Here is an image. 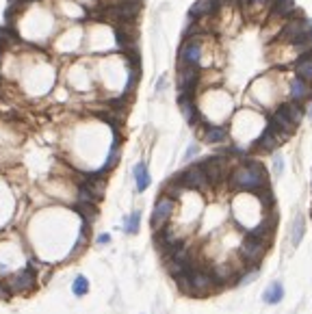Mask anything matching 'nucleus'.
Wrapping results in <instances>:
<instances>
[{
	"mask_svg": "<svg viewBox=\"0 0 312 314\" xmlns=\"http://www.w3.org/2000/svg\"><path fill=\"white\" fill-rule=\"evenodd\" d=\"M228 187L238 193H256L260 189L271 187V184H269V173L264 169V165L247 156V159L241 161V165H234L230 169Z\"/></svg>",
	"mask_w": 312,
	"mask_h": 314,
	"instance_id": "obj_1",
	"label": "nucleus"
},
{
	"mask_svg": "<svg viewBox=\"0 0 312 314\" xmlns=\"http://www.w3.org/2000/svg\"><path fill=\"white\" fill-rule=\"evenodd\" d=\"M208 35H197L182 39L178 48V65H195L204 70V50H206Z\"/></svg>",
	"mask_w": 312,
	"mask_h": 314,
	"instance_id": "obj_2",
	"label": "nucleus"
},
{
	"mask_svg": "<svg viewBox=\"0 0 312 314\" xmlns=\"http://www.w3.org/2000/svg\"><path fill=\"white\" fill-rule=\"evenodd\" d=\"M269 245L271 243L262 241V238H256L252 234H245L241 247H238V256H241L243 264H247V269H250V266H258L262 262V258L267 256Z\"/></svg>",
	"mask_w": 312,
	"mask_h": 314,
	"instance_id": "obj_3",
	"label": "nucleus"
},
{
	"mask_svg": "<svg viewBox=\"0 0 312 314\" xmlns=\"http://www.w3.org/2000/svg\"><path fill=\"white\" fill-rule=\"evenodd\" d=\"M182 187L189 189V191H204L210 187V182H208V175L204 171V167H202V163H193V165H189L187 169H182L180 173L173 175Z\"/></svg>",
	"mask_w": 312,
	"mask_h": 314,
	"instance_id": "obj_4",
	"label": "nucleus"
},
{
	"mask_svg": "<svg viewBox=\"0 0 312 314\" xmlns=\"http://www.w3.org/2000/svg\"><path fill=\"white\" fill-rule=\"evenodd\" d=\"M199 163H202V167H204V171L208 175L210 187H217L219 182L228 180L230 169H232L230 165H228V156L226 154H213V156H208V159L199 161Z\"/></svg>",
	"mask_w": 312,
	"mask_h": 314,
	"instance_id": "obj_5",
	"label": "nucleus"
},
{
	"mask_svg": "<svg viewBox=\"0 0 312 314\" xmlns=\"http://www.w3.org/2000/svg\"><path fill=\"white\" fill-rule=\"evenodd\" d=\"M173 208H176V199L169 197V195H165V193H163L159 199H156V204L152 208V217H150V226H152L154 232H159V230L167 228L169 219L173 215Z\"/></svg>",
	"mask_w": 312,
	"mask_h": 314,
	"instance_id": "obj_6",
	"label": "nucleus"
},
{
	"mask_svg": "<svg viewBox=\"0 0 312 314\" xmlns=\"http://www.w3.org/2000/svg\"><path fill=\"white\" fill-rule=\"evenodd\" d=\"M284 141H288L286 137L280 134L278 130H273V128L267 124V128H264V130L258 134V139L254 141L252 150L260 152V154H273V152H278V147H280Z\"/></svg>",
	"mask_w": 312,
	"mask_h": 314,
	"instance_id": "obj_7",
	"label": "nucleus"
},
{
	"mask_svg": "<svg viewBox=\"0 0 312 314\" xmlns=\"http://www.w3.org/2000/svg\"><path fill=\"white\" fill-rule=\"evenodd\" d=\"M178 106H180L182 117L187 119V124L191 128H199L206 122V119L202 117L197 104H195V94H178Z\"/></svg>",
	"mask_w": 312,
	"mask_h": 314,
	"instance_id": "obj_8",
	"label": "nucleus"
},
{
	"mask_svg": "<svg viewBox=\"0 0 312 314\" xmlns=\"http://www.w3.org/2000/svg\"><path fill=\"white\" fill-rule=\"evenodd\" d=\"M35 284H37V275H35V269L33 266H26V269L17 271L15 275L7 280V288L11 293H29L35 288Z\"/></svg>",
	"mask_w": 312,
	"mask_h": 314,
	"instance_id": "obj_9",
	"label": "nucleus"
},
{
	"mask_svg": "<svg viewBox=\"0 0 312 314\" xmlns=\"http://www.w3.org/2000/svg\"><path fill=\"white\" fill-rule=\"evenodd\" d=\"M199 137L208 145H224V143L230 141V132H228L226 126H221V124H210V122H204V124L199 126Z\"/></svg>",
	"mask_w": 312,
	"mask_h": 314,
	"instance_id": "obj_10",
	"label": "nucleus"
},
{
	"mask_svg": "<svg viewBox=\"0 0 312 314\" xmlns=\"http://www.w3.org/2000/svg\"><path fill=\"white\" fill-rule=\"evenodd\" d=\"M288 100L299 102V104L310 102L312 100V82L299 78V76H293L288 80Z\"/></svg>",
	"mask_w": 312,
	"mask_h": 314,
	"instance_id": "obj_11",
	"label": "nucleus"
},
{
	"mask_svg": "<svg viewBox=\"0 0 312 314\" xmlns=\"http://www.w3.org/2000/svg\"><path fill=\"white\" fill-rule=\"evenodd\" d=\"M221 7H219L215 0H195L189 9V15L191 20H208V17H217Z\"/></svg>",
	"mask_w": 312,
	"mask_h": 314,
	"instance_id": "obj_12",
	"label": "nucleus"
},
{
	"mask_svg": "<svg viewBox=\"0 0 312 314\" xmlns=\"http://www.w3.org/2000/svg\"><path fill=\"white\" fill-rule=\"evenodd\" d=\"M269 126L273 128V130H278L280 134H284L286 139H291V137L295 134V130H297V126L293 124L291 119H288L286 115H284L282 110H278V108H275V110H273V115L269 117Z\"/></svg>",
	"mask_w": 312,
	"mask_h": 314,
	"instance_id": "obj_13",
	"label": "nucleus"
},
{
	"mask_svg": "<svg viewBox=\"0 0 312 314\" xmlns=\"http://www.w3.org/2000/svg\"><path fill=\"white\" fill-rule=\"evenodd\" d=\"M273 230H275V215H267L260 223H256L252 230H247V234H252L256 238H262V241H267L271 243V238H273Z\"/></svg>",
	"mask_w": 312,
	"mask_h": 314,
	"instance_id": "obj_14",
	"label": "nucleus"
},
{
	"mask_svg": "<svg viewBox=\"0 0 312 314\" xmlns=\"http://www.w3.org/2000/svg\"><path fill=\"white\" fill-rule=\"evenodd\" d=\"M278 110H282L284 115H286L293 124H295L299 128V124L304 122V117H306V108L304 104H299V102H293V100H286V102H282L278 106Z\"/></svg>",
	"mask_w": 312,
	"mask_h": 314,
	"instance_id": "obj_15",
	"label": "nucleus"
},
{
	"mask_svg": "<svg viewBox=\"0 0 312 314\" xmlns=\"http://www.w3.org/2000/svg\"><path fill=\"white\" fill-rule=\"evenodd\" d=\"M293 72H295V76L312 82V52L301 54V57L293 63Z\"/></svg>",
	"mask_w": 312,
	"mask_h": 314,
	"instance_id": "obj_16",
	"label": "nucleus"
},
{
	"mask_svg": "<svg viewBox=\"0 0 312 314\" xmlns=\"http://www.w3.org/2000/svg\"><path fill=\"white\" fill-rule=\"evenodd\" d=\"M132 175H135V187H137V191H139V193H143L145 189H148V187H150V182H152V178H150V171H148V165H145L143 161L135 165V169H132Z\"/></svg>",
	"mask_w": 312,
	"mask_h": 314,
	"instance_id": "obj_17",
	"label": "nucleus"
},
{
	"mask_svg": "<svg viewBox=\"0 0 312 314\" xmlns=\"http://www.w3.org/2000/svg\"><path fill=\"white\" fill-rule=\"evenodd\" d=\"M282 299H284V286L280 282H271L262 293V301L267 303V306H275V303H280Z\"/></svg>",
	"mask_w": 312,
	"mask_h": 314,
	"instance_id": "obj_18",
	"label": "nucleus"
},
{
	"mask_svg": "<svg viewBox=\"0 0 312 314\" xmlns=\"http://www.w3.org/2000/svg\"><path fill=\"white\" fill-rule=\"evenodd\" d=\"M304 234H306V219H304V215H297L295 221H293V226H291V234H288L291 247H299Z\"/></svg>",
	"mask_w": 312,
	"mask_h": 314,
	"instance_id": "obj_19",
	"label": "nucleus"
},
{
	"mask_svg": "<svg viewBox=\"0 0 312 314\" xmlns=\"http://www.w3.org/2000/svg\"><path fill=\"white\" fill-rule=\"evenodd\" d=\"M139 226H141V210H135L124 221V232L126 234H137L139 232Z\"/></svg>",
	"mask_w": 312,
	"mask_h": 314,
	"instance_id": "obj_20",
	"label": "nucleus"
},
{
	"mask_svg": "<svg viewBox=\"0 0 312 314\" xmlns=\"http://www.w3.org/2000/svg\"><path fill=\"white\" fill-rule=\"evenodd\" d=\"M117 161H119V137H115V141L111 145V152H108V156H106V163L102 165V171L108 173L117 165Z\"/></svg>",
	"mask_w": 312,
	"mask_h": 314,
	"instance_id": "obj_21",
	"label": "nucleus"
},
{
	"mask_svg": "<svg viewBox=\"0 0 312 314\" xmlns=\"http://www.w3.org/2000/svg\"><path fill=\"white\" fill-rule=\"evenodd\" d=\"M74 208H76V212H80L82 221H87V223H94V219L98 215V206L96 204H80V201H78Z\"/></svg>",
	"mask_w": 312,
	"mask_h": 314,
	"instance_id": "obj_22",
	"label": "nucleus"
},
{
	"mask_svg": "<svg viewBox=\"0 0 312 314\" xmlns=\"http://www.w3.org/2000/svg\"><path fill=\"white\" fill-rule=\"evenodd\" d=\"M72 293H74L76 297H85V295L89 293V280L85 278V275H76L74 284H72Z\"/></svg>",
	"mask_w": 312,
	"mask_h": 314,
	"instance_id": "obj_23",
	"label": "nucleus"
},
{
	"mask_svg": "<svg viewBox=\"0 0 312 314\" xmlns=\"http://www.w3.org/2000/svg\"><path fill=\"white\" fill-rule=\"evenodd\" d=\"M260 278V269L258 266H250V269H245V275L243 278H238V286H247Z\"/></svg>",
	"mask_w": 312,
	"mask_h": 314,
	"instance_id": "obj_24",
	"label": "nucleus"
},
{
	"mask_svg": "<svg viewBox=\"0 0 312 314\" xmlns=\"http://www.w3.org/2000/svg\"><path fill=\"white\" fill-rule=\"evenodd\" d=\"M273 161H271V169H273V175L275 178H280L282 171H284V159H282V154L280 152H273Z\"/></svg>",
	"mask_w": 312,
	"mask_h": 314,
	"instance_id": "obj_25",
	"label": "nucleus"
},
{
	"mask_svg": "<svg viewBox=\"0 0 312 314\" xmlns=\"http://www.w3.org/2000/svg\"><path fill=\"white\" fill-rule=\"evenodd\" d=\"M197 152H199V145H195V143H193V145H189V150L185 152V163H191V159H193V156H195Z\"/></svg>",
	"mask_w": 312,
	"mask_h": 314,
	"instance_id": "obj_26",
	"label": "nucleus"
},
{
	"mask_svg": "<svg viewBox=\"0 0 312 314\" xmlns=\"http://www.w3.org/2000/svg\"><path fill=\"white\" fill-rule=\"evenodd\" d=\"M9 297H11V290H9L5 284H0V299H3V301H7Z\"/></svg>",
	"mask_w": 312,
	"mask_h": 314,
	"instance_id": "obj_27",
	"label": "nucleus"
},
{
	"mask_svg": "<svg viewBox=\"0 0 312 314\" xmlns=\"http://www.w3.org/2000/svg\"><path fill=\"white\" fill-rule=\"evenodd\" d=\"M108 243H111V236L108 234H100L98 236V245H108Z\"/></svg>",
	"mask_w": 312,
	"mask_h": 314,
	"instance_id": "obj_28",
	"label": "nucleus"
},
{
	"mask_svg": "<svg viewBox=\"0 0 312 314\" xmlns=\"http://www.w3.org/2000/svg\"><path fill=\"white\" fill-rule=\"evenodd\" d=\"M165 87H167V76H161V80H159V85H156V91H163Z\"/></svg>",
	"mask_w": 312,
	"mask_h": 314,
	"instance_id": "obj_29",
	"label": "nucleus"
},
{
	"mask_svg": "<svg viewBox=\"0 0 312 314\" xmlns=\"http://www.w3.org/2000/svg\"><path fill=\"white\" fill-rule=\"evenodd\" d=\"M308 117L312 119V100H310V102H308Z\"/></svg>",
	"mask_w": 312,
	"mask_h": 314,
	"instance_id": "obj_30",
	"label": "nucleus"
},
{
	"mask_svg": "<svg viewBox=\"0 0 312 314\" xmlns=\"http://www.w3.org/2000/svg\"><path fill=\"white\" fill-rule=\"evenodd\" d=\"M122 3H143V0H122Z\"/></svg>",
	"mask_w": 312,
	"mask_h": 314,
	"instance_id": "obj_31",
	"label": "nucleus"
},
{
	"mask_svg": "<svg viewBox=\"0 0 312 314\" xmlns=\"http://www.w3.org/2000/svg\"><path fill=\"white\" fill-rule=\"evenodd\" d=\"M0 61H3V48H0Z\"/></svg>",
	"mask_w": 312,
	"mask_h": 314,
	"instance_id": "obj_32",
	"label": "nucleus"
},
{
	"mask_svg": "<svg viewBox=\"0 0 312 314\" xmlns=\"http://www.w3.org/2000/svg\"><path fill=\"white\" fill-rule=\"evenodd\" d=\"M0 85H3V74H0Z\"/></svg>",
	"mask_w": 312,
	"mask_h": 314,
	"instance_id": "obj_33",
	"label": "nucleus"
},
{
	"mask_svg": "<svg viewBox=\"0 0 312 314\" xmlns=\"http://www.w3.org/2000/svg\"><path fill=\"white\" fill-rule=\"evenodd\" d=\"M310 189H312V178H310Z\"/></svg>",
	"mask_w": 312,
	"mask_h": 314,
	"instance_id": "obj_34",
	"label": "nucleus"
}]
</instances>
